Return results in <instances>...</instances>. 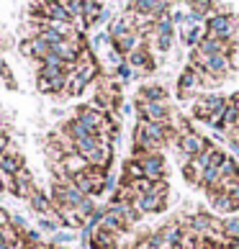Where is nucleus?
I'll use <instances>...</instances> for the list:
<instances>
[{
  "mask_svg": "<svg viewBox=\"0 0 239 249\" xmlns=\"http://www.w3.org/2000/svg\"><path fill=\"white\" fill-rule=\"evenodd\" d=\"M239 175V162L234 160V157H226V160L221 162V180H232Z\"/></svg>",
  "mask_w": 239,
  "mask_h": 249,
  "instance_id": "obj_34",
  "label": "nucleus"
},
{
  "mask_svg": "<svg viewBox=\"0 0 239 249\" xmlns=\"http://www.w3.org/2000/svg\"><path fill=\"white\" fill-rule=\"evenodd\" d=\"M134 75H136V72H134V67H131L129 62H121V64H118V67L113 70V77H116L118 82H129Z\"/></svg>",
  "mask_w": 239,
  "mask_h": 249,
  "instance_id": "obj_37",
  "label": "nucleus"
},
{
  "mask_svg": "<svg viewBox=\"0 0 239 249\" xmlns=\"http://www.w3.org/2000/svg\"><path fill=\"white\" fill-rule=\"evenodd\" d=\"M188 11L198 13L201 18H208L216 11V5H214V0H188Z\"/></svg>",
  "mask_w": 239,
  "mask_h": 249,
  "instance_id": "obj_27",
  "label": "nucleus"
},
{
  "mask_svg": "<svg viewBox=\"0 0 239 249\" xmlns=\"http://www.w3.org/2000/svg\"><path fill=\"white\" fill-rule=\"evenodd\" d=\"M190 113H193V118H196V121H203V124H206V118L211 116L208 103H206V95H198V98H196V103H193Z\"/></svg>",
  "mask_w": 239,
  "mask_h": 249,
  "instance_id": "obj_28",
  "label": "nucleus"
},
{
  "mask_svg": "<svg viewBox=\"0 0 239 249\" xmlns=\"http://www.w3.org/2000/svg\"><path fill=\"white\" fill-rule=\"evenodd\" d=\"M3 224H11V213H8L5 208H0V226Z\"/></svg>",
  "mask_w": 239,
  "mask_h": 249,
  "instance_id": "obj_46",
  "label": "nucleus"
},
{
  "mask_svg": "<svg viewBox=\"0 0 239 249\" xmlns=\"http://www.w3.org/2000/svg\"><path fill=\"white\" fill-rule=\"evenodd\" d=\"M131 249H152V244H149V239H147V234H144V236H142V239H139V242H136Z\"/></svg>",
  "mask_w": 239,
  "mask_h": 249,
  "instance_id": "obj_44",
  "label": "nucleus"
},
{
  "mask_svg": "<svg viewBox=\"0 0 239 249\" xmlns=\"http://www.w3.org/2000/svg\"><path fill=\"white\" fill-rule=\"evenodd\" d=\"M88 88V82L82 80L77 72H70L67 75V85H64V95L67 98H77V95H82V90Z\"/></svg>",
  "mask_w": 239,
  "mask_h": 249,
  "instance_id": "obj_25",
  "label": "nucleus"
},
{
  "mask_svg": "<svg viewBox=\"0 0 239 249\" xmlns=\"http://www.w3.org/2000/svg\"><path fill=\"white\" fill-rule=\"evenodd\" d=\"M85 3H103V0H85Z\"/></svg>",
  "mask_w": 239,
  "mask_h": 249,
  "instance_id": "obj_48",
  "label": "nucleus"
},
{
  "mask_svg": "<svg viewBox=\"0 0 239 249\" xmlns=\"http://www.w3.org/2000/svg\"><path fill=\"white\" fill-rule=\"evenodd\" d=\"M208 203H211V211H214V213H219V216L239 213V203L229 196V193H224V190H219L214 198H208Z\"/></svg>",
  "mask_w": 239,
  "mask_h": 249,
  "instance_id": "obj_13",
  "label": "nucleus"
},
{
  "mask_svg": "<svg viewBox=\"0 0 239 249\" xmlns=\"http://www.w3.org/2000/svg\"><path fill=\"white\" fill-rule=\"evenodd\" d=\"M226 193H229V196H232V198H234V200L239 203V182H234V185H232V188H229Z\"/></svg>",
  "mask_w": 239,
  "mask_h": 249,
  "instance_id": "obj_45",
  "label": "nucleus"
},
{
  "mask_svg": "<svg viewBox=\"0 0 239 249\" xmlns=\"http://www.w3.org/2000/svg\"><path fill=\"white\" fill-rule=\"evenodd\" d=\"M208 146V142L201 136L198 131H190V134H183L180 139H178V152L185 157V160L190 162V160H196V157L201 154Z\"/></svg>",
  "mask_w": 239,
  "mask_h": 249,
  "instance_id": "obj_7",
  "label": "nucleus"
},
{
  "mask_svg": "<svg viewBox=\"0 0 239 249\" xmlns=\"http://www.w3.org/2000/svg\"><path fill=\"white\" fill-rule=\"evenodd\" d=\"M126 11H131L134 16H147L152 21H157L160 16L170 13V5H165L162 0H129Z\"/></svg>",
  "mask_w": 239,
  "mask_h": 249,
  "instance_id": "obj_4",
  "label": "nucleus"
},
{
  "mask_svg": "<svg viewBox=\"0 0 239 249\" xmlns=\"http://www.w3.org/2000/svg\"><path fill=\"white\" fill-rule=\"evenodd\" d=\"M162 3H165V5H170V8H172V5H175V3H180V0H162Z\"/></svg>",
  "mask_w": 239,
  "mask_h": 249,
  "instance_id": "obj_47",
  "label": "nucleus"
},
{
  "mask_svg": "<svg viewBox=\"0 0 239 249\" xmlns=\"http://www.w3.org/2000/svg\"><path fill=\"white\" fill-rule=\"evenodd\" d=\"M0 249H8V244H0Z\"/></svg>",
  "mask_w": 239,
  "mask_h": 249,
  "instance_id": "obj_49",
  "label": "nucleus"
},
{
  "mask_svg": "<svg viewBox=\"0 0 239 249\" xmlns=\"http://www.w3.org/2000/svg\"><path fill=\"white\" fill-rule=\"evenodd\" d=\"M18 236H21V234H18L11 224H3V226H0V244H11V242H16Z\"/></svg>",
  "mask_w": 239,
  "mask_h": 249,
  "instance_id": "obj_39",
  "label": "nucleus"
},
{
  "mask_svg": "<svg viewBox=\"0 0 239 249\" xmlns=\"http://www.w3.org/2000/svg\"><path fill=\"white\" fill-rule=\"evenodd\" d=\"M139 100H147V103H167V90L157 82H149V85L139 88Z\"/></svg>",
  "mask_w": 239,
  "mask_h": 249,
  "instance_id": "obj_20",
  "label": "nucleus"
},
{
  "mask_svg": "<svg viewBox=\"0 0 239 249\" xmlns=\"http://www.w3.org/2000/svg\"><path fill=\"white\" fill-rule=\"evenodd\" d=\"M18 49H21V54H23L26 59H36V62H41L52 52V47L44 39H39V36H34V39H23Z\"/></svg>",
  "mask_w": 239,
  "mask_h": 249,
  "instance_id": "obj_11",
  "label": "nucleus"
},
{
  "mask_svg": "<svg viewBox=\"0 0 239 249\" xmlns=\"http://www.w3.org/2000/svg\"><path fill=\"white\" fill-rule=\"evenodd\" d=\"M160 234H162V239H165V244L178 249L180 239H183V226L178 224V218H175V221H170V224H165V226L160 229Z\"/></svg>",
  "mask_w": 239,
  "mask_h": 249,
  "instance_id": "obj_22",
  "label": "nucleus"
},
{
  "mask_svg": "<svg viewBox=\"0 0 239 249\" xmlns=\"http://www.w3.org/2000/svg\"><path fill=\"white\" fill-rule=\"evenodd\" d=\"M72 118H77V121L88 128L90 134H95L98 136V131L103 128V124H106V113H100V110H95L93 106H77V110H75V116Z\"/></svg>",
  "mask_w": 239,
  "mask_h": 249,
  "instance_id": "obj_6",
  "label": "nucleus"
},
{
  "mask_svg": "<svg viewBox=\"0 0 239 249\" xmlns=\"http://www.w3.org/2000/svg\"><path fill=\"white\" fill-rule=\"evenodd\" d=\"M139 162H142L144 178H149V180H167V162H165L162 152H149Z\"/></svg>",
  "mask_w": 239,
  "mask_h": 249,
  "instance_id": "obj_5",
  "label": "nucleus"
},
{
  "mask_svg": "<svg viewBox=\"0 0 239 249\" xmlns=\"http://www.w3.org/2000/svg\"><path fill=\"white\" fill-rule=\"evenodd\" d=\"M219 180H221V164H208L206 170H201V188H211V185H219Z\"/></svg>",
  "mask_w": 239,
  "mask_h": 249,
  "instance_id": "obj_24",
  "label": "nucleus"
},
{
  "mask_svg": "<svg viewBox=\"0 0 239 249\" xmlns=\"http://www.w3.org/2000/svg\"><path fill=\"white\" fill-rule=\"evenodd\" d=\"M29 206L34 208V213H41V216H49V213H54L52 196H47V193H41V190H36L34 196H31Z\"/></svg>",
  "mask_w": 239,
  "mask_h": 249,
  "instance_id": "obj_21",
  "label": "nucleus"
},
{
  "mask_svg": "<svg viewBox=\"0 0 239 249\" xmlns=\"http://www.w3.org/2000/svg\"><path fill=\"white\" fill-rule=\"evenodd\" d=\"M64 5V11L70 13V18L75 21V18H82V11H85V0H59Z\"/></svg>",
  "mask_w": 239,
  "mask_h": 249,
  "instance_id": "obj_32",
  "label": "nucleus"
},
{
  "mask_svg": "<svg viewBox=\"0 0 239 249\" xmlns=\"http://www.w3.org/2000/svg\"><path fill=\"white\" fill-rule=\"evenodd\" d=\"M75 211H77V213H80L82 218L88 221V218H90V216H93L95 211H98V203H95V198H90V196H88V198L82 200V203H80V206H77Z\"/></svg>",
  "mask_w": 239,
  "mask_h": 249,
  "instance_id": "obj_36",
  "label": "nucleus"
},
{
  "mask_svg": "<svg viewBox=\"0 0 239 249\" xmlns=\"http://www.w3.org/2000/svg\"><path fill=\"white\" fill-rule=\"evenodd\" d=\"M180 175L185 178V182H193V185H198V182H201V170H198L193 162H183Z\"/></svg>",
  "mask_w": 239,
  "mask_h": 249,
  "instance_id": "obj_33",
  "label": "nucleus"
},
{
  "mask_svg": "<svg viewBox=\"0 0 239 249\" xmlns=\"http://www.w3.org/2000/svg\"><path fill=\"white\" fill-rule=\"evenodd\" d=\"M144 44V39L136 31H129V34H124V36H118V39H113L111 41V47L121 54V57H129V54H131L136 47H142Z\"/></svg>",
  "mask_w": 239,
  "mask_h": 249,
  "instance_id": "obj_14",
  "label": "nucleus"
},
{
  "mask_svg": "<svg viewBox=\"0 0 239 249\" xmlns=\"http://www.w3.org/2000/svg\"><path fill=\"white\" fill-rule=\"evenodd\" d=\"M136 118L139 121H157V124H172V110L167 103H147V100H134Z\"/></svg>",
  "mask_w": 239,
  "mask_h": 249,
  "instance_id": "obj_3",
  "label": "nucleus"
},
{
  "mask_svg": "<svg viewBox=\"0 0 239 249\" xmlns=\"http://www.w3.org/2000/svg\"><path fill=\"white\" fill-rule=\"evenodd\" d=\"M11 146H13V144H11V139H8V134L0 131V157H3L8 149H11Z\"/></svg>",
  "mask_w": 239,
  "mask_h": 249,
  "instance_id": "obj_43",
  "label": "nucleus"
},
{
  "mask_svg": "<svg viewBox=\"0 0 239 249\" xmlns=\"http://www.w3.org/2000/svg\"><path fill=\"white\" fill-rule=\"evenodd\" d=\"M36 90L44 95H54V88H52V80L49 77H41V75H36Z\"/></svg>",
  "mask_w": 239,
  "mask_h": 249,
  "instance_id": "obj_40",
  "label": "nucleus"
},
{
  "mask_svg": "<svg viewBox=\"0 0 239 249\" xmlns=\"http://www.w3.org/2000/svg\"><path fill=\"white\" fill-rule=\"evenodd\" d=\"M126 62L134 67V72L139 75V72H154V57L147 44H142V47H136L131 54L126 57Z\"/></svg>",
  "mask_w": 239,
  "mask_h": 249,
  "instance_id": "obj_10",
  "label": "nucleus"
},
{
  "mask_svg": "<svg viewBox=\"0 0 239 249\" xmlns=\"http://www.w3.org/2000/svg\"><path fill=\"white\" fill-rule=\"evenodd\" d=\"M21 167H26V160H23V154L16 149V146H11V149H8L3 157H0V170H3L5 175H13L21 170Z\"/></svg>",
  "mask_w": 239,
  "mask_h": 249,
  "instance_id": "obj_16",
  "label": "nucleus"
},
{
  "mask_svg": "<svg viewBox=\"0 0 239 249\" xmlns=\"http://www.w3.org/2000/svg\"><path fill=\"white\" fill-rule=\"evenodd\" d=\"M70 242H75V231L72 229H57V231L52 234V242L54 247H64V244H70Z\"/></svg>",
  "mask_w": 239,
  "mask_h": 249,
  "instance_id": "obj_31",
  "label": "nucleus"
},
{
  "mask_svg": "<svg viewBox=\"0 0 239 249\" xmlns=\"http://www.w3.org/2000/svg\"><path fill=\"white\" fill-rule=\"evenodd\" d=\"M106 47H111V34H108V31H100V34H95L93 39H90V49H93V52H100Z\"/></svg>",
  "mask_w": 239,
  "mask_h": 249,
  "instance_id": "obj_38",
  "label": "nucleus"
},
{
  "mask_svg": "<svg viewBox=\"0 0 239 249\" xmlns=\"http://www.w3.org/2000/svg\"><path fill=\"white\" fill-rule=\"evenodd\" d=\"M100 226H103V229H111V231H116V234L131 231V229L126 226V221L121 218V213L116 211L113 203H111V206H106V213H103V218H100Z\"/></svg>",
  "mask_w": 239,
  "mask_h": 249,
  "instance_id": "obj_15",
  "label": "nucleus"
},
{
  "mask_svg": "<svg viewBox=\"0 0 239 249\" xmlns=\"http://www.w3.org/2000/svg\"><path fill=\"white\" fill-rule=\"evenodd\" d=\"M206 29L211 36L216 39H224V41H234V36L239 31V18L226 13V11H216L206 18Z\"/></svg>",
  "mask_w": 239,
  "mask_h": 249,
  "instance_id": "obj_1",
  "label": "nucleus"
},
{
  "mask_svg": "<svg viewBox=\"0 0 239 249\" xmlns=\"http://www.w3.org/2000/svg\"><path fill=\"white\" fill-rule=\"evenodd\" d=\"M0 75H3V80H5V85H8V88H16V80H13V75H11V67H8L5 62L0 64Z\"/></svg>",
  "mask_w": 239,
  "mask_h": 249,
  "instance_id": "obj_42",
  "label": "nucleus"
},
{
  "mask_svg": "<svg viewBox=\"0 0 239 249\" xmlns=\"http://www.w3.org/2000/svg\"><path fill=\"white\" fill-rule=\"evenodd\" d=\"M180 31H183V44H185V47H190V49H196L198 44L206 39V34H208L206 23H198V26H180Z\"/></svg>",
  "mask_w": 239,
  "mask_h": 249,
  "instance_id": "obj_18",
  "label": "nucleus"
},
{
  "mask_svg": "<svg viewBox=\"0 0 239 249\" xmlns=\"http://www.w3.org/2000/svg\"><path fill=\"white\" fill-rule=\"evenodd\" d=\"M136 200V190L131 188V185H118V190H116V196L111 198V203H134Z\"/></svg>",
  "mask_w": 239,
  "mask_h": 249,
  "instance_id": "obj_30",
  "label": "nucleus"
},
{
  "mask_svg": "<svg viewBox=\"0 0 239 249\" xmlns=\"http://www.w3.org/2000/svg\"><path fill=\"white\" fill-rule=\"evenodd\" d=\"M216 152H219V146H216V144H208V146H206V149H203V152H201V154L196 157V160H190V162H193V164H196V167H198V170H206V167H208V164H211V160H214V154H216Z\"/></svg>",
  "mask_w": 239,
  "mask_h": 249,
  "instance_id": "obj_29",
  "label": "nucleus"
},
{
  "mask_svg": "<svg viewBox=\"0 0 239 249\" xmlns=\"http://www.w3.org/2000/svg\"><path fill=\"white\" fill-rule=\"evenodd\" d=\"M106 175H108V170H100V167H95V164H90L85 172L75 175L72 180H75V185L85 193V196L100 198L106 193Z\"/></svg>",
  "mask_w": 239,
  "mask_h": 249,
  "instance_id": "obj_2",
  "label": "nucleus"
},
{
  "mask_svg": "<svg viewBox=\"0 0 239 249\" xmlns=\"http://www.w3.org/2000/svg\"><path fill=\"white\" fill-rule=\"evenodd\" d=\"M162 249H175V247H162Z\"/></svg>",
  "mask_w": 239,
  "mask_h": 249,
  "instance_id": "obj_50",
  "label": "nucleus"
},
{
  "mask_svg": "<svg viewBox=\"0 0 239 249\" xmlns=\"http://www.w3.org/2000/svg\"><path fill=\"white\" fill-rule=\"evenodd\" d=\"M118 236H121V234L111 231V229L98 226L95 236H93V244H90L88 249H111V247H118Z\"/></svg>",
  "mask_w": 239,
  "mask_h": 249,
  "instance_id": "obj_19",
  "label": "nucleus"
},
{
  "mask_svg": "<svg viewBox=\"0 0 239 249\" xmlns=\"http://www.w3.org/2000/svg\"><path fill=\"white\" fill-rule=\"evenodd\" d=\"M198 49L203 54H229L234 49V41H224V39H216V36L206 34V39L198 44Z\"/></svg>",
  "mask_w": 239,
  "mask_h": 249,
  "instance_id": "obj_17",
  "label": "nucleus"
},
{
  "mask_svg": "<svg viewBox=\"0 0 239 249\" xmlns=\"http://www.w3.org/2000/svg\"><path fill=\"white\" fill-rule=\"evenodd\" d=\"M201 88H203L201 85V70H196L193 64H188V67L180 72V77H178V95L180 98H190V95H196Z\"/></svg>",
  "mask_w": 239,
  "mask_h": 249,
  "instance_id": "obj_8",
  "label": "nucleus"
},
{
  "mask_svg": "<svg viewBox=\"0 0 239 249\" xmlns=\"http://www.w3.org/2000/svg\"><path fill=\"white\" fill-rule=\"evenodd\" d=\"M134 206L142 211V213H162L167 208V198L165 196H157V193H149V196H139L134 200Z\"/></svg>",
  "mask_w": 239,
  "mask_h": 249,
  "instance_id": "obj_12",
  "label": "nucleus"
},
{
  "mask_svg": "<svg viewBox=\"0 0 239 249\" xmlns=\"http://www.w3.org/2000/svg\"><path fill=\"white\" fill-rule=\"evenodd\" d=\"M111 249H121V247H111Z\"/></svg>",
  "mask_w": 239,
  "mask_h": 249,
  "instance_id": "obj_51",
  "label": "nucleus"
},
{
  "mask_svg": "<svg viewBox=\"0 0 239 249\" xmlns=\"http://www.w3.org/2000/svg\"><path fill=\"white\" fill-rule=\"evenodd\" d=\"M88 162L100 170H111V162H113V139L111 136H98V149L88 157Z\"/></svg>",
  "mask_w": 239,
  "mask_h": 249,
  "instance_id": "obj_9",
  "label": "nucleus"
},
{
  "mask_svg": "<svg viewBox=\"0 0 239 249\" xmlns=\"http://www.w3.org/2000/svg\"><path fill=\"white\" fill-rule=\"evenodd\" d=\"M152 36H175V23H172L170 13H165L154 21V34Z\"/></svg>",
  "mask_w": 239,
  "mask_h": 249,
  "instance_id": "obj_26",
  "label": "nucleus"
},
{
  "mask_svg": "<svg viewBox=\"0 0 239 249\" xmlns=\"http://www.w3.org/2000/svg\"><path fill=\"white\" fill-rule=\"evenodd\" d=\"M13 180H16V182H34V172H31L29 167H21V170L13 175Z\"/></svg>",
  "mask_w": 239,
  "mask_h": 249,
  "instance_id": "obj_41",
  "label": "nucleus"
},
{
  "mask_svg": "<svg viewBox=\"0 0 239 249\" xmlns=\"http://www.w3.org/2000/svg\"><path fill=\"white\" fill-rule=\"evenodd\" d=\"M129 185L136 190V198H139V196H149L152 188H154V180H149V178H139V180L129 182Z\"/></svg>",
  "mask_w": 239,
  "mask_h": 249,
  "instance_id": "obj_35",
  "label": "nucleus"
},
{
  "mask_svg": "<svg viewBox=\"0 0 239 249\" xmlns=\"http://www.w3.org/2000/svg\"><path fill=\"white\" fill-rule=\"evenodd\" d=\"M144 178V170H142V162H136L134 157L131 160H126L124 162V172H121V182L124 185H129V182H134V180H139Z\"/></svg>",
  "mask_w": 239,
  "mask_h": 249,
  "instance_id": "obj_23",
  "label": "nucleus"
}]
</instances>
